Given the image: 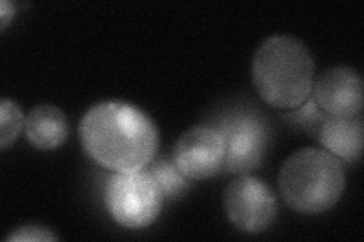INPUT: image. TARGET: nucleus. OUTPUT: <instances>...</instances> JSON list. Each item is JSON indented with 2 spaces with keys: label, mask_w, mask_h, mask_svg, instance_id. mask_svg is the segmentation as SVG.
<instances>
[{
  "label": "nucleus",
  "mask_w": 364,
  "mask_h": 242,
  "mask_svg": "<svg viewBox=\"0 0 364 242\" xmlns=\"http://www.w3.org/2000/svg\"><path fill=\"white\" fill-rule=\"evenodd\" d=\"M77 132L88 158L114 172L147 168L159 145L154 120L127 101L96 103L79 121Z\"/></svg>",
  "instance_id": "obj_1"
},
{
  "label": "nucleus",
  "mask_w": 364,
  "mask_h": 242,
  "mask_svg": "<svg viewBox=\"0 0 364 242\" xmlns=\"http://www.w3.org/2000/svg\"><path fill=\"white\" fill-rule=\"evenodd\" d=\"M252 82L269 106L294 109L311 97L314 61L306 45L291 35H272L252 60Z\"/></svg>",
  "instance_id": "obj_2"
},
{
  "label": "nucleus",
  "mask_w": 364,
  "mask_h": 242,
  "mask_svg": "<svg viewBox=\"0 0 364 242\" xmlns=\"http://www.w3.org/2000/svg\"><path fill=\"white\" fill-rule=\"evenodd\" d=\"M282 200L305 215L323 214L338 203L346 187L343 163L325 148L306 147L290 155L278 175Z\"/></svg>",
  "instance_id": "obj_3"
},
{
  "label": "nucleus",
  "mask_w": 364,
  "mask_h": 242,
  "mask_svg": "<svg viewBox=\"0 0 364 242\" xmlns=\"http://www.w3.org/2000/svg\"><path fill=\"white\" fill-rule=\"evenodd\" d=\"M104 203L108 214L119 226L143 229L151 226L161 214L164 197L151 172H114L107 180Z\"/></svg>",
  "instance_id": "obj_4"
},
{
  "label": "nucleus",
  "mask_w": 364,
  "mask_h": 242,
  "mask_svg": "<svg viewBox=\"0 0 364 242\" xmlns=\"http://www.w3.org/2000/svg\"><path fill=\"white\" fill-rule=\"evenodd\" d=\"M213 124L225 140L222 172L246 176L261 165L270 141L269 126L263 115L254 109H237Z\"/></svg>",
  "instance_id": "obj_5"
},
{
  "label": "nucleus",
  "mask_w": 364,
  "mask_h": 242,
  "mask_svg": "<svg viewBox=\"0 0 364 242\" xmlns=\"http://www.w3.org/2000/svg\"><path fill=\"white\" fill-rule=\"evenodd\" d=\"M223 207L230 223L249 235L266 232L278 214V202L270 187L249 175L238 176L226 187Z\"/></svg>",
  "instance_id": "obj_6"
},
{
  "label": "nucleus",
  "mask_w": 364,
  "mask_h": 242,
  "mask_svg": "<svg viewBox=\"0 0 364 242\" xmlns=\"http://www.w3.org/2000/svg\"><path fill=\"white\" fill-rule=\"evenodd\" d=\"M172 159L190 180H205L219 175L225 163V140L213 123L196 124L182 133Z\"/></svg>",
  "instance_id": "obj_7"
},
{
  "label": "nucleus",
  "mask_w": 364,
  "mask_h": 242,
  "mask_svg": "<svg viewBox=\"0 0 364 242\" xmlns=\"http://www.w3.org/2000/svg\"><path fill=\"white\" fill-rule=\"evenodd\" d=\"M311 97L329 117H355L363 111V79L350 67H331L314 80Z\"/></svg>",
  "instance_id": "obj_8"
},
{
  "label": "nucleus",
  "mask_w": 364,
  "mask_h": 242,
  "mask_svg": "<svg viewBox=\"0 0 364 242\" xmlns=\"http://www.w3.org/2000/svg\"><path fill=\"white\" fill-rule=\"evenodd\" d=\"M318 141L326 152L341 163L355 164L363 153L364 123L363 115L355 117H329L323 121L317 133Z\"/></svg>",
  "instance_id": "obj_9"
},
{
  "label": "nucleus",
  "mask_w": 364,
  "mask_h": 242,
  "mask_svg": "<svg viewBox=\"0 0 364 242\" xmlns=\"http://www.w3.org/2000/svg\"><path fill=\"white\" fill-rule=\"evenodd\" d=\"M25 133L32 147L38 150L60 148L68 136V121L63 109L53 105L33 108L25 120Z\"/></svg>",
  "instance_id": "obj_10"
},
{
  "label": "nucleus",
  "mask_w": 364,
  "mask_h": 242,
  "mask_svg": "<svg viewBox=\"0 0 364 242\" xmlns=\"http://www.w3.org/2000/svg\"><path fill=\"white\" fill-rule=\"evenodd\" d=\"M147 171L151 172L164 200H175L188 189L190 179L182 175L181 170L173 163V159H168L166 156H155L152 163L147 165Z\"/></svg>",
  "instance_id": "obj_11"
},
{
  "label": "nucleus",
  "mask_w": 364,
  "mask_h": 242,
  "mask_svg": "<svg viewBox=\"0 0 364 242\" xmlns=\"http://www.w3.org/2000/svg\"><path fill=\"white\" fill-rule=\"evenodd\" d=\"M286 119L296 129L304 131L310 135L318 133V129L323 124V121L328 119V114L321 109L313 97L306 99L301 106L290 109L287 114H284Z\"/></svg>",
  "instance_id": "obj_12"
},
{
  "label": "nucleus",
  "mask_w": 364,
  "mask_h": 242,
  "mask_svg": "<svg viewBox=\"0 0 364 242\" xmlns=\"http://www.w3.org/2000/svg\"><path fill=\"white\" fill-rule=\"evenodd\" d=\"M25 120V115L14 100H2L0 103V148L6 150L17 141Z\"/></svg>",
  "instance_id": "obj_13"
},
{
  "label": "nucleus",
  "mask_w": 364,
  "mask_h": 242,
  "mask_svg": "<svg viewBox=\"0 0 364 242\" xmlns=\"http://www.w3.org/2000/svg\"><path fill=\"white\" fill-rule=\"evenodd\" d=\"M60 238L56 236L50 229L43 227V226H37V224H26L21 226L16 230L11 232L5 241L6 242H37V241H58Z\"/></svg>",
  "instance_id": "obj_14"
},
{
  "label": "nucleus",
  "mask_w": 364,
  "mask_h": 242,
  "mask_svg": "<svg viewBox=\"0 0 364 242\" xmlns=\"http://www.w3.org/2000/svg\"><path fill=\"white\" fill-rule=\"evenodd\" d=\"M16 14V4L8 2V0H2L0 2V29L5 31L9 25V21L13 20Z\"/></svg>",
  "instance_id": "obj_15"
}]
</instances>
